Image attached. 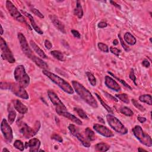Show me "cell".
Instances as JSON below:
<instances>
[{"label": "cell", "mask_w": 152, "mask_h": 152, "mask_svg": "<svg viewBox=\"0 0 152 152\" xmlns=\"http://www.w3.org/2000/svg\"><path fill=\"white\" fill-rule=\"evenodd\" d=\"M6 8L10 15L14 19L21 23H24L27 24L24 17L22 15L19 10L10 1H6Z\"/></svg>", "instance_id": "cell-10"}, {"label": "cell", "mask_w": 152, "mask_h": 152, "mask_svg": "<svg viewBox=\"0 0 152 152\" xmlns=\"http://www.w3.org/2000/svg\"><path fill=\"white\" fill-rule=\"evenodd\" d=\"M113 44H114V45H117L118 44V41L116 39H115V40H114V42H113Z\"/></svg>", "instance_id": "cell-52"}, {"label": "cell", "mask_w": 152, "mask_h": 152, "mask_svg": "<svg viewBox=\"0 0 152 152\" xmlns=\"http://www.w3.org/2000/svg\"><path fill=\"white\" fill-rule=\"evenodd\" d=\"M108 73L109 74H110L111 75H112L113 76V77H115V79H116L118 81H119L122 84V85L123 86H124L125 87H126V88H128V89H130V90H132V88L130 87V86L129 85V84H128L127 83H126L124 80H121V79H120V78H118V77H116V76L115 75H114V74H112V73H111V72H109V71H108Z\"/></svg>", "instance_id": "cell-38"}, {"label": "cell", "mask_w": 152, "mask_h": 152, "mask_svg": "<svg viewBox=\"0 0 152 152\" xmlns=\"http://www.w3.org/2000/svg\"><path fill=\"white\" fill-rule=\"evenodd\" d=\"M74 14L76 16L78 17L79 19H81L83 16V8L81 5L80 1H77V4H76V8L74 10Z\"/></svg>", "instance_id": "cell-24"}, {"label": "cell", "mask_w": 152, "mask_h": 152, "mask_svg": "<svg viewBox=\"0 0 152 152\" xmlns=\"http://www.w3.org/2000/svg\"><path fill=\"white\" fill-rule=\"evenodd\" d=\"M105 85L112 90L116 91H120L121 90V86L117 83V82L111 78L110 76H105Z\"/></svg>", "instance_id": "cell-16"}, {"label": "cell", "mask_w": 152, "mask_h": 152, "mask_svg": "<svg viewBox=\"0 0 152 152\" xmlns=\"http://www.w3.org/2000/svg\"><path fill=\"white\" fill-rule=\"evenodd\" d=\"M1 130L5 141L8 143H11L13 139V130L9 123L4 118L1 124Z\"/></svg>", "instance_id": "cell-11"}, {"label": "cell", "mask_w": 152, "mask_h": 152, "mask_svg": "<svg viewBox=\"0 0 152 152\" xmlns=\"http://www.w3.org/2000/svg\"><path fill=\"white\" fill-rule=\"evenodd\" d=\"M69 130L71 133L72 135L77 139L81 143V144L86 147H89L90 146V143H89V141L86 139V137H84V136L80 133L79 128H77L75 125L74 124H70L69 126Z\"/></svg>", "instance_id": "cell-12"}, {"label": "cell", "mask_w": 152, "mask_h": 152, "mask_svg": "<svg viewBox=\"0 0 152 152\" xmlns=\"http://www.w3.org/2000/svg\"><path fill=\"white\" fill-rule=\"evenodd\" d=\"M106 120L108 124L116 132L125 135L128 133V130L117 118L112 115H106Z\"/></svg>", "instance_id": "cell-6"}, {"label": "cell", "mask_w": 152, "mask_h": 152, "mask_svg": "<svg viewBox=\"0 0 152 152\" xmlns=\"http://www.w3.org/2000/svg\"><path fill=\"white\" fill-rule=\"evenodd\" d=\"M151 38H150V42H151Z\"/></svg>", "instance_id": "cell-56"}, {"label": "cell", "mask_w": 152, "mask_h": 152, "mask_svg": "<svg viewBox=\"0 0 152 152\" xmlns=\"http://www.w3.org/2000/svg\"><path fill=\"white\" fill-rule=\"evenodd\" d=\"M72 86L75 92L89 105L93 108L98 107V104L91 93L77 81H72Z\"/></svg>", "instance_id": "cell-1"}, {"label": "cell", "mask_w": 152, "mask_h": 152, "mask_svg": "<svg viewBox=\"0 0 152 152\" xmlns=\"http://www.w3.org/2000/svg\"><path fill=\"white\" fill-rule=\"evenodd\" d=\"M118 37H119L120 38V42H121V45L123 47V48L125 49V50H126V51H128V50H130V48L129 47L127 46V45H126L124 43V42L122 39V38H121V35H118Z\"/></svg>", "instance_id": "cell-42"}, {"label": "cell", "mask_w": 152, "mask_h": 152, "mask_svg": "<svg viewBox=\"0 0 152 152\" xmlns=\"http://www.w3.org/2000/svg\"><path fill=\"white\" fill-rule=\"evenodd\" d=\"M3 33H4V30H3V26H2V25L1 24V35H2L3 34Z\"/></svg>", "instance_id": "cell-53"}, {"label": "cell", "mask_w": 152, "mask_h": 152, "mask_svg": "<svg viewBox=\"0 0 152 152\" xmlns=\"http://www.w3.org/2000/svg\"><path fill=\"white\" fill-rule=\"evenodd\" d=\"M31 60L34 62L36 64V65L39 67V68L45 70H47L48 69V65L45 61L42 60V59L35 56V55L32 56Z\"/></svg>", "instance_id": "cell-22"}, {"label": "cell", "mask_w": 152, "mask_h": 152, "mask_svg": "<svg viewBox=\"0 0 152 152\" xmlns=\"http://www.w3.org/2000/svg\"><path fill=\"white\" fill-rule=\"evenodd\" d=\"M129 77H130V79L134 81V84H136V85L137 86V83H136V76H135L134 72V70H133L132 69L131 70V71H130V75H129Z\"/></svg>", "instance_id": "cell-43"}, {"label": "cell", "mask_w": 152, "mask_h": 152, "mask_svg": "<svg viewBox=\"0 0 152 152\" xmlns=\"http://www.w3.org/2000/svg\"><path fill=\"white\" fill-rule=\"evenodd\" d=\"M124 40L130 45H134L136 44L137 40L131 33L130 32H126L124 35Z\"/></svg>", "instance_id": "cell-23"}, {"label": "cell", "mask_w": 152, "mask_h": 152, "mask_svg": "<svg viewBox=\"0 0 152 152\" xmlns=\"http://www.w3.org/2000/svg\"><path fill=\"white\" fill-rule=\"evenodd\" d=\"M49 17L51 21V22L53 23L54 26L58 30H60L61 32H62L64 34L66 33V30L65 29L64 24L58 19L57 17L55 15H49Z\"/></svg>", "instance_id": "cell-17"}, {"label": "cell", "mask_w": 152, "mask_h": 152, "mask_svg": "<svg viewBox=\"0 0 152 152\" xmlns=\"http://www.w3.org/2000/svg\"><path fill=\"white\" fill-rule=\"evenodd\" d=\"M85 135H86V139L89 141H94L96 139L95 132L89 127H87L85 129Z\"/></svg>", "instance_id": "cell-28"}, {"label": "cell", "mask_w": 152, "mask_h": 152, "mask_svg": "<svg viewBox=\"0 0 152 152\" xmlns=\"http://www.w3.org/2000/svg\"><path fill=\"white\" fill-rule=\"evenodd\" d=\"M58 114L60 115H62V116L67 118V119L70 120V121H71L72 122H73L74 123H75L76 124L82 125V121L80 120H79V118H77L74 115L71 114L70 112H69L67 111H61L60 112H58Z\"/></svg>", "instance_id": "cell-20"}, {"label": "cell", "mask_w": 152, "mask_h": 152, "mask_svg": "<svg viewBox=\"0 0 152 152\" xmlns=\"http://www.w3.org/2000/svg\"><path fill=\"white\" fill-rule=\"evenodd\" d=\"M98 46L101 51H102L104 52H106V53H108L109 52V48L108 45L102 43V42H99V43H98Z\"/></svg>", "instance_id": "cell-36"}, {"label": "cell", "mask_w": 152, "mask_h": 152, "mask_svg": "<svg viewBox=\"0 0 152 152\" xmlns=\"http://www.w3.org/2000/svg\"><path fill=\"white\" fill-rule=\"evenodd\" d=\"M74 110L77 112V114H78V115L82 118L83 120H89V117L87 115L86 113L84 112L82 109L81 108H74Z\"/></svg>", "instance_id": "cell-31"}, {"label": "cell", "mask_w": 152, "mask_h": 152, "mask_svg": "<svg viewBox=\"0 0 152 152\" xmlns=\"http://www.w3.org/2000/svg\"><path fill=\"white\" fill-rule=\"evenodd\" d=\"M120 112L121 114L127 116H132L134 115V112H132L131 109H130L129 108L126 106H124L121 108L120 109Z\"/></svg>", "instance_id": "cell-32"}, {"label": "cell", "mask_w": 152, "mask_h": 152, "mask_svg": "<svg viewBox=\"0 0 152 152\" xmlns=\"http://www.w3.org/2000/svg\"><path fill=\"white\" fill-rule=\"evenodd\" d=\"M1 89H8L12 91L13 93L22 99L27 100L29 98V95L27 91L25 90L24 87L20 86L18 83H5L1 82Z\"/></svg>", "instance_id": "cell-3"}, {"label": "cell", "mask_w": 152, "mask_h": 152, "mask_svg": "<svg viewBox=\"0 0 152 152\" xmlns=\"http://www.w3.org/2000/svg\"><path fill=\"white\" fill-rule=\"evenodd\" d=\"M71 33L73 34V35L75 38H77V39H80L81 35L80 34V33L77 30H71Z\"/></svg>", "instance_id": "cell-44"}, {"label": "cell", "mask_w": 152, "mask_h": 152, "mask_svg": "<svg viewBox=\"0 0 152 152\" xmlns=\"http://www.w3.org/2000/svg\"><path fill=\"white\" fill-rule=\"evenodd\" d=\"M17 124L19 125L20 133L26 139H30L34 137L39 131L40 128V123L39 121H36L33 128L29 126L26 123L22 121H20Z\"/></svg>", "instance_id": "cell-4"}, {"label": "cell", "mask_w": 152, "mask_h": 152, "mask_svg": "<svg viewBox=\"0 0 152 152\" xmlns=\"http://www.w3.org/2000/svg\"><path fill=\"white\" fill-rule=\"evenodd\" d=\"M138 150L139 151H147L146 150H145V149H141V148H139V149H138Z\"/></svg>", "instance_id": "cell-54"}, {"label": "cell", "mask_w": 152, "mask_h": 152, "mask_svg": "<svg viewBox=\"0 0 152 152\" xmlns=\"http://www.w3.org/2000/svg\"><path fill=\"white\" fill-rule=\"evenodd\" d=\"M86 74L87 75V77L88 78L90 83L91 84V85L92 86H95L96 85V79L94 75L89 71H87L86 73Z\"/></svg>", "instance_id": "cell-33"}, {"label": "cell", "mask_w": 152, "mask_h": 152, "mask_svg": "<svg viewBox=\"0 0 152 152\" xmlns=\"http://www.w3.org/2000/svg\"><path fill=\"white\" fill-rule=\"evenodd\" d=\"M45 46L46 48V49H48V50L52 48V45L51 44V42H50L49 40H45Z\"/></svg>", "instance_id": "cell-45"}, {"label": "cell", "mask_w": 152, "mask_h": 152, "mask_svg": "<svg viewBox=\"0 0 152 152\" xmlns=\"http://www.w3.org/2000/svg\"><path fill=\"white\" fill-rule=\"evenodd\" d=\"M48 95L51 102L55 106L56 112L57 114L63 111H67L66 106L62 102V101L58 98L55 92H54L52 90H49L48 91Z\"/></svg>", "instance_id": "cell-9"}, {"label": "cell", "mask_w": 152, "mask_h": 152, "mask_svg": "<svg viewBox=\"0 0 152 152\" xmlns=\"http://www.w3.org/2000/svg\"><path fill=\"white\" fill-rule=\"evenodd\" d=\"M30 45L31 46V47L32 48V49L34 50V51L38 54V55L42 58L44 59H47L48 56H46V55L45 54V52L43 51V50H42L35 43V42L33 41V40H30Z\"/></svg>", "instance_id": "cell-21"}, {"label": "cell", "mask_w": 152, "mask_h": 152, "mask_svg": "<svg viewBox=\"0 0 152 152\" xmlns=\"http://www.w3.org/2000/svg\"><path fill=\"white\" fill-rule=\"evenodd\" d=\"M17 36H18L19 42H20V45L21 48L23 50V53L26 55L29 58L31 59L32 56L34 55V54H33L32 50L29 47V44L26 38H25L24 35L22 33H19Z\"/></svg>", "instance_id": "cell-13"}, {"label": "cell", "mask_w": 152, "mask_h": 152, "mask_svg": "<svg viewBox=\"0 0 152 152\" xmlns=\"http://www.w3.org/2000/svg\"><path fill=\"white\" fill-rule=\"evenodd\" d=\"M110 3L112 5H113L114 6H115V7H116L117 8H119V9H121V6L119 5V4H118L116 3H115V1H110Z\"/></svg>", "instance_id": "cell-50"}, {"label": "cell", "mask_w": 152, "mask_h": 152, "mask_svg": "<svg viewBox=\"0 0 152 152\" xmlns=\"http://www.w3.org/2000/svg\"><path fill=\"white\" fill-rule=\"evenodd\" d=\"M133 134L140 141L141 144L150 147L152 146V140L149 134L145 132L140 125H136L132 128Z\"/></svg>", "instance_id": "cell-7"}, {"label": "cell", "mask_w": 152, "mask_h": 152, "mask_svg": "<svg viewBox=\"0 0 152 152\" xmlns=\"http://www.w3.org/2000/svg\"><path fill=\"white\" fill-rule=\"evenodd\" d=\"M4 151H9V150H8L7 149H6V148H4V149H3V150H2V152H4Z\"/></svg>", "instance_id": "cell-55"}, {"label": "cell", "mask_w": 152, "mask_h": 152, "mask_svg": "<svg viewBox=\"0 0 152 152\" xmlns=\"http://www.w3.org/2000/svg\"><path fill=\"white\" fill-rule=\"evenodd\" d=\"M42 73L53 83L56 84L58 87H60L64 91L70 95L74 93V90L71 86L63 79L48 70H43Z\"/></svg>", "instance_id": "cell-2"}, {"label": "cell", "mask_w": 152, "mask_h": 152, "mask_svg": "<svg viewBox=\"0 0 152 152\" xmlns=\"http://www.w3.org/2000/svg\"><path fill=\"white\" fill-rule=\"evenodd\" d=\"M108 26V24L104 22H100L98 24V27L99 28H105Z\"/></svg>", "instance_id": "cell-46"}, {"label": "cell", "mask_w": 152, "mask_h": 152, "mask_svg": "<svg viewBox=\"0 0 152 152\" xmlns=\"http://www.w3.org/2000/svg\"><path fill=\"white\" fill-rule=\"evenodd\" d=\"M131 102L133 104V105L136 107L137 109H138L139 110H140L141 112H144L145 111V108H144V106H143L141 105H140L139 103H138L137 101L135 99H132L131 100Z\"/></svg>", "instance_id": "cell-37"}, {"label": "cell", "mask_w": 152, "mask_h": 152, "mask_svg": "<svg viewBox=\"0 0 152 152\" xmlns=\"http://www.w3.org/2000/svg\"><path fill=\"white\" fill-rule=\"evenodd\" d=\"M116 97L118 98L120 100H121L122 102L125 103V104H129L130 100L128 97V95L123 93V94H120V95H116Z\"/></svg>", "instance_id": "cell-35"}, {"label": "cell", "mask_w": 152, "mask_h": 152, "mask_svg": "<svg viewBox=\"0 0 152 152\" xmlns=\"http://www.w3.org/2000/svg\"><path fill=\"white\" fill-rule=\"evenodd\" d=\"M104 93H105V95H106V97H108V98H109V99H111V100H114V101H115V102H118V100H117V99L116 98H115V97H114V96H112V95H111L110 94H109V93H106V92H104Z\"/></svg>", "instance_id": "cell-47"}, {"label": "cell", "mask_w": 152, "mask_h": 152, "mask_svg": "<svg viewBox=\"0 0 152 152\" xmlns=\"http://www.w3.org/2000/svg\"><path fill=\"white\" fill-rule=\"evenodd\" d=\"M13 105L15 110L21 114H26L28 111V109L26 106H25L20 100L15 99L13 100Z\"/></svg>", "instance_id": "cell-19"}, {"label": "cell", "mask_w": 152, "mask_h": 152, "mask_svg": "<svg viewBox=\"0 0 152 152\" xmlns=\"http://www.w3.org/2000/svg\"><path fill=\"white\" fill-rule=\"evenodd\" d=\"M137 120L140 121V122L143 124L144 122H145L147 121V119L146 118L144 117H141V116H138L137 117Z\"/></svg>", "instance_id": "cell-49"}, {"label": "cell", "mask_w": 152, "mask_h": 152, "mask_svg": "<svg viewBox=\"0 0 152 152\" xmlns=\"http://www.w3.org/2000/svg\"><path fill=\"white\" fill-rule=\"evenodd\" d=\"M110 51L111 53H112L113 54L115 55L116 56H119L120 55V54L121 52V50L119 49H118L116 48H114L112 46L110 47Z\"/></svg>", "instance_id": "cell-40"}, {"label": "cell", "mask_w": 152, "mask_h": 152, "mask_svg": "<svg viewBox=\"0 0 152 152\" xmlns=\"http://www.w3.org/2000/svg\"><path fill=\"white\" fill-rule=\"evenodd\" d=\"M20 11H21V12H22V13L25 16L27 17L29 19V20L30 22L31 25H32V28H33V29H34V30H35L38 33V34H39V35H43V34H44V32L42 31V30L40 29V28L38 26V24H37L35 22L34 19H33V16H32L31 14H29L28 13H27L26 11H23V10H21Z\"/></svg>", "instance_id": "cell-18"}, {"label": "cell", "mask_w": 152, "mask_h": 152, "mask_svg": "<svg viewBox=\"0 0 152 152\" xmlns=\"http://www.w3.org/2000/svg\"><path fill=\"white\" fill-rule=\"evenodd\" d=\"M14 76L15 81L23 87H27L30 84V77L26 73L24 65H19L14 70Z\"/></svg>", "instance_id": "cell-5"}, {"label": "cell", "mask_w": 152, "mask_h": 152, "mask_svg": "<svg viewBox=\"0 0 152 152\" xmlns=\"http://www.w3.org/2000/svg\"><path fill=\"white\" fill-rule=\"evenodd\" d=\"M98 120H99V121H100V122H102V123H105V121H104V120L102 119V118H101V117H99V116H98Z\"/></svg>", "instance_id": "cell-51"}, {"label": "cell", "mask_w": 152, "mask_h": 152, "mask_svg": "<svg viewBox=\"0 0 152 152\" xmlns=\"http://www.w3.org/2000/svg\"><path fill=\"white\" fill-rule=\"evenodd\" d=\"M51 139L53 140H55L58 142H60V143H63V138L60 136V135H58L57 134H54L51 136Z\"/></svg>", "instance_id": "cell-41"}, {"label": "cell", "mask_w": 152, "mask_h": 152, "mask_svg": "<svg viewBox=\"0 0 152 152\" xmlns=\"http://www.w3.org/2000/svg\"><path fill=\"white\" fill-rule=\"evenodd\" d=\"M50 54H51L55 59L56 60L60 61H65V57L64 54L60 51V50H52L50 52Z\"/></svg>", "instance_id": "cell-26"}, {"label": "cell", "mask_w": 152, "mask_h": 152, "mask_svg": "<svg viewBox=\"0 0 152 152\" xmlns=\"http://www.w3.org/2000/svg\"><path fill=\"white\" fill-rule=\"evenodd\" d=\"M95 95L96 96V97L98 98V99L99 100V101H100V102L101 105H102L105 108V109H106V110L109 114H113V111H112V110L110 106H108L105 102H104V101L102 100V99L101 98V97H100L98 93H95Z\"/></svg>", "instance_id": "cell-30"}, {"label": "cell", "mask_w": 152, "mask_h": 152, "mask_svg": "<svg viewBox=\"0 0 152 152\" xmlns=\"http://www.w3.org/2000/svg\"><path fill=\"white\" fill-rule=\"evenodd\" d=\"M93 129L99 134L102 135V136L107 137V138H111L114 136V134L113 132L109 130L108 127L103 125L102 124H95L93 125Z\"/></svg>", "instance_id": "cell-14"}, {"label": "cell", "mask_w": 152, "mask_h": 152, "mask_svg": "<svg viewBox=\"0 0 152 152\" xmlns=\"http://www.w3.org/2000/svg\"><path fill=\"white\" fill-rule=\"evenodd\" d=\"M31 11L33 13V14H35L36 15L38 16L39 17L41 18V19H44L45 17L44 15L42 14L38 9H36V8H33L31 9Z\"/></svg>", "instance_id": "cell-39"}, {"label": "cell", "mask_w": 152, "mask_h": 152, "mask_svg": "<svg viewBox=\"0 0 152 152\" xmlns=\"http://www.w3.org/2000/svg\"><path fill=\"white\" fill-rule=\"evenodd\" d=\"M0 48L1 50V57L4 60L7 61L9 63H14L15 60L10 48H8L5 40L2 38H0Z\"/></svg>", "instance_id": "cell-8"}, {"label": "cell", "mask_w": 152, "mask_h": 152, "mask_svg": "<svg viewBox=\"0 0 152 152\" xmlns=\"http://www.w3.org/2000/svg\"><path fill=\"white\" fill-rule=\"evenodd\" d=\"M142 65L145 67H146V68H149L150 65V64L147 60H144L142 62Z\"/></svg>", "instance_id": "cell-48"}, {"label": "cell", "mask_w": 152, "mask_h": 152, "mask_svg": "<svg viewBox=\"0 0 152 152\" xmlns=\"http://www.w3.org/2000/svg\"><path fill=\"white\" fill-rule=\"evenodd\" d=\"M16 117V112L13 109H10L8 110V122L10 124H13L15 121Z\"/></svg>", "instance_id": "cell-29"}, {"label": "cell", "mask_w": 152, "mask_h": 152, "mask_svg": "<svg viewBox=\"0 0 152 152\" xmlns=\"http://www.w3.org/2000/svg\"><path fill=\"white\" fill-rule=\"evenodd\" d=\"M24 147L26 149L29 147V151L30 152H36L39 151L40 147V141L39 139L33 138L30 139L28 142H26Z\"/></svg>", "instance_id": "cell-15"}, {"label": "cell", "mask_w": 152, "mask_h": 152, "mask_svg": "<svg viewBox=\"0 0 152 152\" xmlns=\"http://www.w3.org/2000/svg\"><path fill=\"white\" fill-rule=\"evenodd\" d=\"M95 150L98 151H106L110 149V146L106 144V143H99L95 145Z\"/></svg>", "instance_id": "cell-25"}, {"label": "cell", "mask_w": 152, "mask_h": 152, "mask_svg": "<svg viewBox=\"0 0 152 152\" xmlns=\"http://www.w3.org/2000/svg\"><path fill=\"white\" fill-rule=\"evenodd\" d=\"M139 100L141 102L146 103L149 105H152V98L150 95H143L139 97Z\"/></svg>", "instance_id": "cell-27"}, {"label": "cell", "mask_w": 152, "mask_h": 152, "mask_svg": "<svg viewBox=\"0 0 152 152\" xmlns=\"http://www.w3.org/2000/svg\"><path fill=\"white\" fill-rule=\"evenodd\" d=\"M14 147L15 149L19 150L20 151H23L24 149V147H25L24 146L23 143L21 140H17L14 141Z\"/></svg>", "instance_id": "cell-34"}]
</instances>
